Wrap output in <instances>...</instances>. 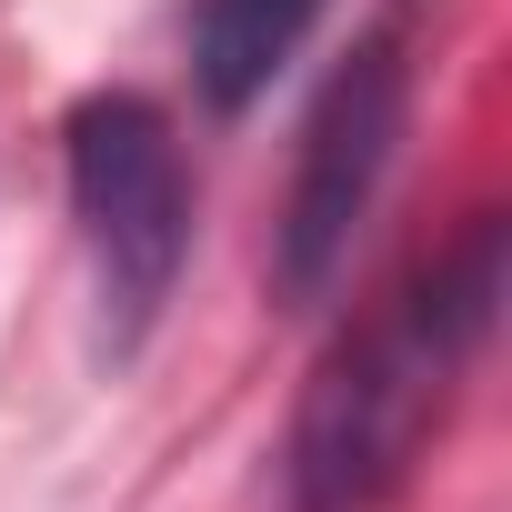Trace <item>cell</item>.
Wrapping results in <instances>:
<instances>
[{"mask_svg": "<svg viewBox=\"0 0 512 512\" xmlns=\"http://www.w3.org/2000/svg\"><path fill=\"white\" fill-rule=\"evenodd\" d=\"M502 302V221H472L432 272L372 302L312 372L282 452V512H382L442 432Z\"/></svg>", "mask_w": 512, "mask_h": 512, "instance_id": "cell-1", "label": "cell"}, {"mask_svg": "<svg viewBox=\"0 0 512 512\" xmlns=\"http://www.w3.org/2000/svg\"><path fill=\"white\" fill-rule=\"evenodd\" d=\"M61 141H71V221H81L91 282H101V322H111V352H131L191 262L181 131L141 91H81Z\"/></svg>", "mask_w": 512, "mask_h": 512, "instance_id": "cell-2", "label": "cell"}, {"mask_svg": "<svg viewBox=\"0 0 512 512\" xmlns=\"http://www.w3.org/2000/svg\"><path fill=\"white\" fill-rule=\"evenodd\" d=\"M402 111H412V51H402V21H392L332 71V91L302 121V171H292V201H282V292L292 302H322L342 282L352 231L372 221V191L392 171Z\"/></svg>", "mask_w": 512, "mask_h": 512, "instance_id": "cell-3", "label": "cell"}, {"mask_svg": "<svg viewBox=\"0 0 512 512\" xmlns=\"http://www.w3.org/2000/svg\"><path fill=\"white\" fill-rule=\"evenodd\" d=\"M332 0H201L191 21V81L211 111H251L272 91V71L312 41V21Z\"/></svg>", "mask_w": 512, "mask_h": 512, "instance_id": "cell-4", "label": "cell"}]
</instances>
